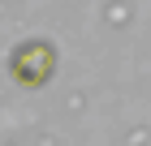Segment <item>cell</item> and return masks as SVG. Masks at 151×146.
<instances>
[{
	"label": "cell",
	"mask_w": 151,
	"mask_h": 146,
	"mask_svg": "<svg viewBox=\"0 0 151 146\" xmlns=\"http://www.w3.org/2000/svg\"><path fill=\"white\" fill-rule=\"evenodd\" d=\"M52 65H56V56H52L47 43H26L22 52L13 56V73L22 82H43L47 73H52Z\"/></svg>",
	"instance_id": "6da1fadb"
}]
</instances>
